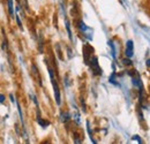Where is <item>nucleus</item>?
I'll list each match as a JSON object with an SVG mask.
<instances>
[{
	"mask_svg": "<svg viewBox=\"0 0 150 144\" xmlns=\"http://www.w3.org/2000/svg\"><path fill=\"white\" fill-rule=\"evenodd\" d=\"M47 69H49V74H50V77H51V83L53 85V91H54V97H56V103L57 105H60L61 104V95H60V89H59V84L57 82V80L54 78V74L53 71L50 66H47Z\"/></svg>",
	"mask_w": 150,
	"mask_h": 144,
	"instance_id": "nucleus-1",
	"label": "nucleus"
},
{
	"mask_svg": "<svg viewBox=\"0 0 150 144\" xmlns=\"http://www.w3.org/2000/svg\"><path fill=\"white\" fill-rule=\"evenodd\" d=\"M88 62H89L91 69L94 71V74H96V75H100V74H102V71H100V68H99V66H98V60H97L96 56L90 58V60H89Z\"/></svg>",
	"mask_w": 150,
	"mask_h": 144,
	"instance_id": "nucleus-2",
	"label": "nucleus"
},
{
	"mask_svg": "<svg viewBox=\"0 0 150 144\" xmlns=\"http://www.w3.org/2000/svg\"><path fill=\"white\" fill-rule=\"evenodd\" d=\"M125 54L127 58H132L134 54V44L132 40H128L126 43V50H125Z\"/></svg>",
	"mask_w": 150,
	"mask_h": 144,
	"instance_id": "nucleus-3",
	"label": "nucleus"
},
{
	"mask_svg": "<svg viewBox=\"0 0 150 144\" xmlns=\"http://www.w3.org/2000/svg\"><path fill=\"white\" fill-rule=\"evenodd\" d=\"M60 120H61V122L67 124L71 120V114L68 112H64V111L60 112Z\"/></svg>",
	"mask_w": 150,
	"mask_h": 144,
	"instance_id": "nucleus-4",
	"label": "nucleus"
},
{
	"mask_svg": "<svg viewBox=\"0 0 150 144\" xmlns=\"http://www.w3.org/2000/svg\"><path fill=\"white\" fill-rule=\"evenodd\" d=\"M77 28L81 30V32H86V31L88 30V28H87V25L84 24L83 21H79V23H77Z\"/></svg>",
	"mask_w": 150,
	"mask_h": 144,
	"instance_id": "nucleus-5",
	"label": "nucleus"
},
{
	"mask_svg": "<svg viewBox=\"0 0 150 144\" xmlns=\"http://www.w3.org/2000/svg\"><path fill=\"white\" fill-rule=\"evenodd\" d=\"M37 121H38V124H39V126L43 127V128H46V127L50 125V122H49L47 120H43V119H40V116L37 118Z\"/></svg>",
	"mask_w": 150,
	"mask_h": 144,
	"instance_id": "nucleus-6",
	"label": "nucleus"
},
{
	"mask_svg": "<svg viewBox=\"0 0 150 144\" xmlns=\"http://www.w3.org/2000/svg\"><path fill=\"white\" fill-rule=\"evenodd\" d=\"M66 29H67V34H68V36H69V39L73 42V35H72V31H71V25H69V21L68 20H66Z\"/></svg>",
	"mask_w": 150,
	"mask_h": 144,
	"instance_id": "nucleus-7",
	"label": "nucleus"
},
{
	"mask_svg": "<svg viewBox=\"0 0 150 144\" xmlns=\"http://www.w3.org/2000/svg\"><path fill=\"white\" fill-rule=\"evenodd\" d=\"M7 5H8V9H9V14L12 16H14V8H13V0H7Z\"/></svg>",
	"mask_w": 150,
	"mask_h": 144,
	"instance_id": "nucleus-8",
	"label": "nucleus"
},
{
	"mask_svg": "<svg viewBox=\"0 0 150 144\" xmlns=\"http://www.w3.org/2000/svg\"><path fill=\"white\" fill-rule=\"evenodd\" d=\"M31 72H33V74L35 75V78H37V80H39V73H38L37 67H36L35 65H33V66H31Z\"/></svg>",
	"mask_w": 150,
	"mask_h": 144,
	"instance_id": "nucleus-9",
	"label": "nucleus"
},
{
	"mask_svg": "<svg viewBox=\"0 0 150 144\" xmlns=\"http://www.w3.org/2000/svg\"><path fill=\"white\" fill-rule=\"evenodd\" d=\"M122 64L125 65V66H132V60L129 58H125V59H122Z\"/></svg>",
	"mask_w": 150,
	"mask_h": 144,
	"instance_id": "nucleus-10",
	"label": "nucleus"
},
{
	"mask_svg": "<svg viewBox=\"0 0 150 144\" xmlns=\"http://www.w3.org/2000/svg\"><path fill=\"white\" fill-rule=\"evenodd\" d=\"M15 18H16V23H18V25H19L20 29H23V27H22V22H21V20H20L19 15H15Z\"/></svg>",
	"mask_w": 150,
	"mask_h": 144,
	"instance_id": "nucleus-11",
	"label": "nucleus"
},
{
	"mask_svg": "<svg viewBox=\"0 0 150 144\" xmlns=\"http://www.w3.org/2000/svg\"><path fill=\"white\" fill-rule=\"evenodd\" d=\"M74 119L76 125H80V114L79 113H74Z\"/></svg>",
	"mask_w": 150,
	"mask_h": 144,
	"instance_id": "nucleus-12",
	"label": "nucleus"
},
{
	"mask_svg": "<svg viewBox=\"0 0 150 144\" xmlns=\"http://www.w3.org/2000/svg\"><path fill=\"white\" fill-rule=\"evenodd\" d=\"M7 49H8V46H7V42L5 40V42L2 43V50H4V51H7Z\"/></svg>",
	"mask_w": 150,
	"mask_h": 144,
	"instance_id": "nucleus-13",
	"label": "nucleus"
},
{
	"mask_svg": "<svg viewBox=\"0 0 150 144\" xmlns=\"http://www.w3.org/2000/svg\"><path fill=\"white\" fill-rule=\"evenodd\" d=\"M5 100H6V97H5L4 95H1V93H0V104L5 103Z\"/></svg>",
	"mask_w": 150,
	"mask_h": 144,
	"instance_id": "nucleus-14",
	"label": "nucleus"
},
{
	"mask_svg": "<svg viewBox=\"0 0 150 144\" xmlns=\"http://www.w3.org/2000/svg\"><path fill=\"white\" fill-rule=\"evenodd\" d=\"M133 140H137V141H139V143H142V140H141L139 136H133Z\"/></svg>",
	"mask_w": 150,
	"mask_h": 144,
	"instance_id": "nucleus-15",
	"label": "nucleus"
},
{
	"mask_svg": "<svg viewBox=\"0 0 150 144\" xmlns=\"http://www.w3.org/2000/svg\"><path fill=\"white\" fill-rule=\"evenodd\" d=\"M146 65H147L148 67H150V59H147V61H146Z\"/></svg>",
	"mask_w": 150,
	"mask_h": 144,
	"instance_id": "nucleus-16",
	"label": "nucleus"
}]
</instances>
